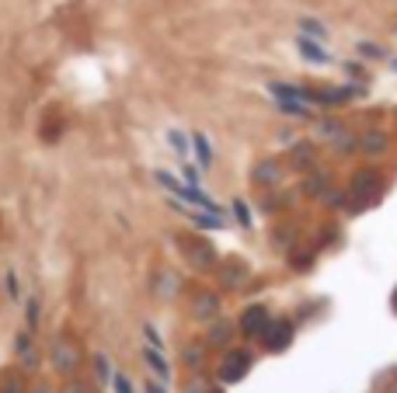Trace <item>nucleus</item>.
Listing matches in <instances>:
<instances>
[{"instance_id":"obj_1","label":"nucleus","mask_w":397,"mask_h":393,"mask_svg":"<svg viewBox=\"0 0 397 393\" xmlns=\"http://www.w3.org/2000/svg\"><path fill=\"white\" fill-rule=\"evenodd\" d=\"M248 369H251V352H241V348L227 352L220 362V383H237L248 376Z\"/></svg>"},{"instance_id":"obj_2","label":"nucleus","mask_w":397,"mask_h":393,"mask_svg":"<svg viewBox=\"0 0 397 393\" xmlns=\"http://www.w3.org/2000/svg\"><path fill=\"white\" fill-rule=\"evenodd\" d=\"M265 327H269V313H265V306H248V310L241 313V331H244L248 338L265 334Z\"/></svg>"},{"instance_id":"obj_3","label":"nucleus","mask_w":397,"mask_h":393,"mask_svg":"<svg viewBox=\"0 0 397 393\" xmlns=\"http://www.w3.org/2000/svg\"><path fill=\"white\" fill-rule=\"evenodd\" d=\"M262 338H265V348H272V352H283V348L293 341V327H290V324H269Z\"/></svg>"},{"instance_id":"obj_4","label":"nucleus","mask_w":397,"mask_h":393,"mask_svg":"<svg viewBox=\"0 0 397 393\" xmlns=\"http://www.w3.org/2000/svg\"><path fill=\"white\" fill-rule=\"evenodd\" d=\"M377 188H380V181H377V174H373V171H359V174L352 178V195H359L363 202L377 198Z\"/></svg>"},{"instance_id":"obj_5","label":"nucleus","mask_w":397,"mask_h":393,"mask_svg":"<svg viewBox=\"0 0 397 393\" xmlns=\"http://www.w3.org/2000/svg\"><path fill=\"white\" fill-rule=\"evenodd\" d=\"M300 53H303V60H310V63H328L331 56L317 46V42H310V39H300Z\"/></svg>"},{"instance_id":"obj_6","label":"nucleus","mask_w":397,"mask_h":393,"mask_svg":"<svg viewBox=\"0 0 397 393\" xmlns=\"http://www.w3.org/2000/svg\"><path fill=\"white\" fill-rule=\"evenodd\" d=\"M143 359H147V366H150V369H154L157 376H164V380L171 376V369H168V362H164V359H161V355L154 352V348H147V352H143Z\"/></svg>"},{"instance_id":"obj_7","label":"nucleus","mask_w":397,"mask_h":393,"mask_svg":"<svg viewBox=\"0 0 397 393\" xmlns=\"http://www.w3.org/2000/svg\"><path fill=\"white\" fill-rule=\"evenodd\" d=\"M363 150H366V153H384V150H387V136H380V132L363 136Z\"/></svg>"},{"instance_id":"obj_8","label":"nucleus","mask_w":397,"mask_h":393,"mask_svg":"<svg viewBox=\"0 0 397 393\" xmlns=\"http://www.w3.org/2000/svg\"><path fill=\"white\" fill-rule=\"evenodd\" d=\"M192 143H196L198 164H202V167H209V164H213V150H209V143H206V136L198 132V136H192Z\"/></svg>"},{"instance_id":"obj_9","label":"nucleus","mask_w":397,"mask_h":393,"mask_svg":"<svg viewBox=\"0 0 397 393\" xmlns=\"http://www.w3.org/2000/svg\"><path fill=\"white\" fill-rule=\"evenodd\" d=\"M192 219H196L198 226H209V230H220V226H223V219H220L216 212H209V209H206V212H192Z\"/></svg>"},{"instance_id":"obj_10","label":"nucleus","mask_w":397,"mask_h":393,"mask_svg":"<svg viewBox=\"0 0 397 393\" xmlns=\"http://www.w3.org/2000/svg\"><path fill=\"white\" fill-rule=\"evenodd\" d=\"M189 261H196V265H209V261H213V251H209L206 244H198L196 251H189Z\"/></svg>"},{"instance_id":"obj_11","label":"nucleus","mask_w":397,"mask_h":393,"mask_svg":"<svg viewBox=\"0 0 397 393\" xmlns=\"http://www.w3.org/2000/svg\"><path fill=\"white\" fill-rule=\"evenodd\" d=\"M227 338H230V327H227V324H216V327L209 331V341H213V345H223Z\"/></svg>"},{"instance_id":"obj_12","label":"nucleus","mask_w":397,"mask_h":393,"mask_svg":"<svg viewBox=\"0 0 397 393\" xmlns=\"http://www.w3.org/2000/svg\"><path fill=\"white\" fill-rule=\"evenodd\" d=\"M300 28H303L307 35H317V39H324V35H328V32H324V25H317V21H310V18H307Z\"/></svg>"},{"instance_id":"obj_13","label":"nucleus","mask_w":397,"mask_h":393,"mask_svg":"<svg viewBox=\"0 0 397 393\" xmlns=\"http://www.w3.org/2000/svg\"><path fill=\"white\" fill-rule=\"evenodd\" d=\"M359 53H363L366 60H380V56H384V49H380V46H370V42H363V46H359Z\"/></svg>"},{"instance_id":"obj_14","label":"nucleus","mask_w":397,"mask_h":393,"mask_svg":"<svg viewBox=\"0 0 397 393\" xmlns=\"http://www.w3.org/2000/svg\"><path fill=\"white\" fill-rule=\"evenodd\" d=\"M276 178H279L276 164H265V167H258V181H276Z\"/></svg>"},{"instance_id":"obj_15","label":"nucleus","mask_w":397,"mask_h":393,"mask_svg":"<svg viewBox=\"0 0 397 393\" xmlns=\"http://www.w3.org/2000/svg\"><path fill=\"white\" fill-rule=\"evenodd\" d=\"M234 212H237V219H241L244 226H251V212H248V205H244V202H234Z\"/></svg>"},{"instance_id":"obj_16","label":"nucleus","mask_w":397,"mask_h":393,"mask_svg":"<svg viewBox=\"0 0 397 393\" xmlns=\"http://www.w3.org/2000/svg\"><path fill=\"white\" fill-rule=\"evenodd\" d=\"M168 139H171V146H175L178 153H185V146H189V143H185V136H182V132H168Z\"/></svg>"},{"instance_id":"obj_17","label":"nucleus","mask_w":397,"mask_h":393,"mask_svg":"<svg viewBox=\"0 0 397 393\" xmlns=\"http://www.w3.org/2000/svg\"><path fill=\"white\" fill-rule=\"evenodd\" d=\"M115 390H119V393H133V383H129L126 376H115Z\"/></svg>"},{"instance_id":"obj_18","label":"nucleus","mask_w":397,"mask_h":393,"mask_svg":"<svg viewBox=\"0 0 397 393\" xmlns=\"http://www.w3.org/2000/svg\"><path fill=\"white\" fill-rule=\"evenodd\" d=\"M98 376H101V380H105V376H112V366H108L105 359H98Z\"/></svg>"},{"instance_id":"obj_19","label":"nucleus","mask_w":397,"mask_h":393,"mask_svg":"<svg viewBox=\"0 0 397 393\" xmlns=\"http://www.w3.org/2000/svg\"><path fill=\"white\" fill-rule=\"evenodd\" d=\"M185 181H189V185H196V181H198V174H196V167H185Z\"/></svg>"},{"instance_id":"obj_20","label":"nucleus","mask_w":397,"mask_h":393,"mask_svg":"<svg viewBox=\"0 0 397 393\" xmlns=\"http://www.w3.org/2000/svg\"><path fill=\"white\" fill-rule=\"evenodd\" d=\"M147 393H164V390H161L157 383H147Z\"/></svg>"},{"instance_id":"obj_21","label":"nucleus","mask_w":397,"mask_h":393,"mask_svg":"<svg viewBox=\"0 0 397 393\" xmlns=\"http://www.w3.org/2000/svg\"><path fill=\"white\" fill-rule=\"evenodd\" d=\"M394 310H397V289H394Z\"/></svg>"},{"instance_id":"obj_22","label":"nucleus","mask_w":397,"mask_h":393,"mask_svg":"<svg viewBox=\"0 0 397 393\" xmlns=\"http://www.w3.org/2000/svg\"><path fill=\"white\" fill-rule=\"evenodd\" d=\"M213 393H223V390H213Z\"/></svg>"}]
</instances>
